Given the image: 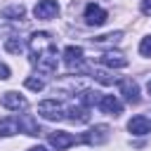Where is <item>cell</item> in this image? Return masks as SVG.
Segmentation results:
<instances>
[{"mask_svg": "<svg viewBox=\"0 0 151 151\" xmlns=\"http://www.w3.org/2000/svg\"><path fill=\"white\" fill-rule=\"evenodd\" d=\"M28 47H31V61L42 73H50L57 68V47H54L50 33H45V31L33 33L28 38Z\"/></svg>", "mask_w": 151, "mask_h": 151, "instance_id": "6da1fadb", "label": "cell"}, {"mask_svg": "<svg viewBox=\"0 0 151 151\" xmlns=\"http://www.w3.org/2000/svg\"><path fill=\"white\" fill-rule=\"evenodd\" d=\"M38 113H40L45 120H59V118H64V109H61V104L54 101V99L40 101V104H38Z\"/></svg>", "mask_w": 151, "mask_h": 151, "instance_id": "7a4b0ae2", "label": "cell"}, {"mask_svg": "<svg viewBox=\"0 0 151 151\" xmlns=\"http://www.w3.org/2000/svg\"><path fill=\"white\" fill-rule=\"evenodd\" d=\"M35 19H52L59 14V2L57 0H38V5L33 7Z\"/></svg>", "mask_w": 151, "mask_h": 151, "instance_id": "3957f363", "label": "cell"}, {"mask_svg": "<svg viewBox=\"0 0 151 151\" xmlns=\"http://www.w3.org/2000/svg\"><path fill=\"white\" fill-rule=\"evenodd\" d=\"M104 21H106V12H104L99 5L90 2V5L85 7V24H90V26H101Z\"/></svg>", "mask_w": 151, "mask_h": 151, "instance_id": "277c9868", "label": "cell"}, {"mask_svg": "<svg viewBox=\"0 0 151 151\" xmlns=\"http://www.w3.org/2000/svg\"><path fill=\"white\" fill-rule=\"evenodd\" d=\"M0 104L5 106V109H9V111H19V109H26V99L19 94V92H5L2 97H0Z\"/></svg>", "mask_w": 151, "mask_h": 151, "instance_id": "5b68a950", "label": "cell"}, {"mask_svg": "<svg viewBox=\"0 0 151 151\" xmlns=\"http://www.w3.org/2000/svg\"><path fill=\"white\" fill-rule=\"evenodd\" d=\"M99 109H101L104 113L118 116V113L123 111V104H120V99H118L116 94H104V97L99 99Z\"/></svg>", "mask_w": 151, "mask_h": 151, "instance_id": "8992f818", "label": "cell"}, {"mask_svg": "<svg viewBox=\"0 0 151 151\" xmlns=\"http://www.w3.org/2000/svg\"><path fill=\"white\" fill-rule=\"evenodd\" d=\"M127 130H130L132 134H137V137H144V134L151 132V123H149V118H144V116H134V118L127 123Z\"/></svg>", "mask_w": 151, "mask_h": 151, "instance_id": "52a82bcc", "label": "cell"}, {"mask_svg": "<svg viewBox=\"0 0 151 151\" xmlns=\"http://www.w3.org/2000/svg\"><path fill=\"white\" fill-rule=\"evenodd\" d=\"M50 144H52L57 151H64V149H68L71 144H76V137H73L71 132H52V134H50Z\"/></svg>", "mask_w": 151, "mask_h": 151, "instance_id": "ba28073f", "label": "cell"}, {"mask_svg": "<svg viewBox=\"0 0 151 151\" xmlns=\"http://www.w3.org/2000/svg\"><path fill=\"white\" fill-rule=\"evenodd\" d=\"M99 61H101L104 66H109V68H125V66H127V59H125L123 54H113V52L101 54Z\"/></svg>", "mask_w": 151, "mask_h": 151, "instance_id": "9c48e42d", "label": "cell"}, {"mask_svg": "<svg viewBox=\"0 0 151 151\" xmlns=\"http://www.w3.org/2000/svg\"><path fill=\"white\" fill-rule=\"evenodd\" d=\"M120 92H123V97H125L130 104H137V101H139V87H137L134 80H123V83H120Z\"/></svg>", "mask_w": 151, "mask_h": 151, "instance_id": "30bf717a", "label": "cell"}, {"mask_svg": "<svg viewBox=\"0 0 151 151\" xmlns=\"http://www.w3.org/2000/svg\"><path fill=\"white\" fill-rule=\"evenodd\" d=\"M85 139H87L90 144H101V142L109 139V127H106V125H97V127H92V130L85 134Z\"/></svg>", "mask_w": 151, "mask_h": 151, "instance_id": "8fae6325", "label": "cell"}, {"mask_svg": "<svg viewBox=\"0 0 151 151\" xmlns=\"http://www.w3.org/2000/svg\"><path fill=\"white\" fill-rule=\"evenodd\" d=\"M64 59H66V64L73 68L76 64H80L83 61V47H76V45H68L66 50H64Z\"/></svg>", "mask_w": 151, "mask_h": 151, "instance_id": "7c38bea8", "label": "cell"}, {"mask_svg": "<svg viewBox=\"0 0 151 151\" xmlns=\"http://www.w3.org/2000/svg\"><path fill=\"white\" fill-rule=\"evenodd\" d=\"M68 118H71L73 123H87V120H90V113H87L85 106H71V109H68Z\"/></svg>", "mask_w": 151, "mask_h": 151, "instance_id": "4fadbf2b", "label": "cell"}, {"mask_svg": "<svg viewBox=\"0 0 151 151\" xmlns=\"http://www.w3.org/2000/svg\"><path fill=\"white\" fill-rule=\"evenodd\" d=\"M24 14H26V9L21 5H12V7H5L2 9V17L5 19H12V21L14 19H24Z\"/></svg>", "mask_w": 151, "mask_h": 151, "instance_id": "5bb4252c", "label": "cell"}, {"mask_svg": "<svg viewBox=\"0 0 151 151\" xmlns=\"http://www.w3.org/2000/svg\"><path fill=\"white\" fill-rule=\"evenodd\" d=\"M5 50H7V52H14V54H19V52L24 50V42H21L19 38H7V40H5Z\"/></svg>", "mask_w": 151, "mask_h": 151, "instance_id": "9a60e30c", "label": "cell"}, {"mask_svg": "<svg viewBox=\"0 0 151 151\" xmlns=\"http://www.w3.org/2000/svg\"><path fill=\"white\" fill-rule=\"evenodd\" d=\"M28 90H33V92H40L42 87H45V83H42V78H35V76H31V78H26V83H24Z\"/></svg>", "mask_w": 151, "mask_h": 151, "instance_id": "2e32d148", "label": "cell"}, {"mask_svg": "<svg viewBox=\"0 0 151 151\" xmlns=\"http://www.w3.org/2000/svg\"><path fill=\"white\" fill-rule=\"evenodd\" d=\"M17 130H19V123H14V120H7V123H2V125H0V134H2V137L14 134Z\"/></svg>", "mask_w": 151, "mask_h": 151, "instance_id": "e0dca14e", "label": "cell"}, {"mask_svg": "<svg viewBox=\"0 0 151 151\" xmlns=\"http://www.w3.org/2000/svg\"><path fill=\"white\" fill-rule=\"evenodd\" d=\"M139 54H142V57H151V35L142 38V42H139Z\"/></svg>", "mask_w": 151, "mask_h": 151, "instance_id": "ac0fdd59", "label": "cell"}, {"mask_svg": "<svg viewBox=\"0 0 151 151\" xmlns=\"http://www.w3.org/2000/svg\"><path fill=\"white\" fill-rule=\"evenodd\" d=\"M94 94H97V92H90V90H85V92L80 94V101H83V104L87 106V104H92V101H97V97H94Z\"/></svg>", "mask_w": 151, "mask_h": 151, "instance_id": "d6986e66", "label": "cell"}, {"mask_svg": "<svg viewBox=\"0 0 151 151\" xmlns=\"http://www.w3.org/2000/svg\"><path fill=\"white\" fill-rule=\"evenodd\" d=\"M94 76H97V80H99V83H106V85L116 80V78H109V73H104V71H99V73H94Z\"/></svg>", "mask_w": 151, "mask_h": 151, "instance_id": "ffe728a7", "label": "cell"}, {"mask_svg": "<svg viewBox=\"0 0 151 151\" xmlns=\"http://www.w3.org/2000/svg\"><path fill=\"white\" fill-rule=\"evenodd\" d=\"M0 78H2V80L9 78V66H7V64H0Z\"/></svg>", "mask_w": 151, "mask_h": 151, "instance_id": "44dd1931", "label": "cell"}, {"mask_svg": "<svg viewBox=\"0 0 151 151\" xmlns=\"http://www.w3.org/2000/svg\"><path fill=\"white\" fill-rule=\"evenodd\" d=\"M142 12L144 14H151V0H144L142 2Z\"/></svg>", "mask_w": 151, "mask_h": 151, "instance_id": "7402d4cb", "label": "cell"}, {"mask_svg": "<svg viewBox=\"0 0 151 151\" xmlns=\"http://www.w3.org/2000/svg\"><path fill=\"white\" fill-rule=\"evenodd\" d=\"M28 151H47V149H45V146H40V144H38V146H31V149H28Z\"/></svg>", "mask_w": 151, "mask_h": 151, "instance_id": "603a6c76", "label": "cell"}, {"mask_svg": "<svg viewBox=\"0 0 151 151\" xmlns=\"http://www.w3.org/2000/svg\"><path fill=\"white\" fill-rule=\"evenodd\" d=\"M146 90H149V92H151V83H149V85H146Z\"/></svg>", "mask_w": 151, "mask_h": 151, "instance_id": "cb8c5ba5", "label": "cell"}]
</instances>
